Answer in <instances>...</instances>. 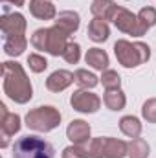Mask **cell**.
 <instances>
[{
  "instance_id": "obj_1",
  "label": "cell",
  "mask_w": 156,
  "mask_h": 158,
  "mask_svg": "<svg viewBox=\"0 0 156 158\" xmlns=\"http://www.w3.org/2000/svg\"><path fill=\"white\" fill-rule=\"evenodd\" d=\"M2 74H4V92L7 94L9 99L20 105L31 99L33 88H31V83L26 76L22 64L15 61H6L2 64Z\"/></svg>"
},
{
  "instance_id": "obj_2",
  "label": "cell",
  "mask_w": 156,
  "mask_h": 158,
  "mask_svg": "<svg viewBox=\"0 0 156 158\" xmlns=\"http://www.w3.org/2000/svg\"><path fill=\"white\" fill-rule=\"evenodd\" d=\"M0 28L4 33V52L11 57L24 53L26 40V19L22 13H6L0 19Z\"/></svg>"
},
{
  "instance_id": "obj_3",
  "label": "cell",
  "mask_w": 156,
  "mask_h": 158,
  "mask_svg": "<svg viewBox=\"0 0 156 158\" xmlns=\"http://www.w3.org/2000/svg\"><path fill=\"white\" fill-rule=\"evenodd\" d=\"M129 143L110 136H99L84 143V158H125Z\"/></svg>"
},
{
  "instance_id": "obj_4",
  "label": "cell",
  "mask_w": 156,
  "mask_h": 158,
  "mask_svg": "<svg viewBox=\"0 0 156 158\" xmlns=\"http://www.w3.org/2000/svg\"><path fill=\"white\" fill-rule=\"evenodd\" d=\"M114 53L121 66L125 68H136L149 61L151 57V48L145 42H130V40H117L114 44Z\"/></svg>"
},
{
  "instance_id": "obj_5",
  "label": "cell",
  "mask_w": 156,
  "mask_h": 158,
  "mask_svg": "<svg viewBox=\"0 0 156 158\" xmlns=\"http://www.w3.org/2000/svg\"><path fill=\"white\" fill-rule=\"evenodd\" d=\"M53 145L39 136H22L13 145V158H53Z\"/></svg>"
},
{
  "instance_id": "obj_6",
  "label": "cell",
  "mask_w": 156,
  "mask_h": 158,
  "mask_svg": "<svg viewBox=\"0 0 156 158\" xmlns=\"http://www.w3.org/2000/svg\"><path fill=\"white\" fill-rule=\"evenodd\" d=\"M61 123V112L55 107L44 105L30 110L26 114V125L37 132H50Z\"/></svg>"
},
{
  "instance_id": "obj_7",
  "label": "cell",
  "mask_w": 156,
  "mask_h": 158,
  "mask_svg": "<svg viewBox=\"0 0 156 158\" xmlns=\"http://www.w3.org/2000/svg\"><path fill=\"white\" fill-rule=\"evenodd\" d=\"M110 20L114 22V26H116L119 31H123V33H127V35L142 37V35L147 33V30H145V28L140 24V20H138V15L130 13V11L125 9V7H119V6H117Z\"/></svg>"
},
{
  "instance_id": "obj_8",
  "label": "cell",
  "mask_w": 156,
  "mask_h": 158,
  "mask_svg": "<svg viewBox=\"0 0 156 158\" xmlns=\"http://www.w3.org/2000/svg\"><path fill=\"white\" fill-rule=\"evenodd\" d=\"M0 131H2V147H7L9 138L20 131V116L7 112V107L0 103Z\"/></svg>"
},
{
  "instance_id": "obj_9",
  "label": "cell",
  "mask_w": 156,
  "mask_h": 158,
  "mask_svg": "<svg viewBox=\"0 0 156 158\" xmlns=\"http://www.w3.org/2000/svg\"><path fill=\"white\" fill-rule=\"evenodd\" d=\"M70 103H72V107L79 110V112H84V114H92V112H97L99 110V107H101V99L96 96V94H92V92H88V90H76L74 94H72V98H70Z\"/></svg>"
},
{
  "instance_id": "obj_10",
  "label": "cell",
  "mask_w": 156,
  "mask_h": 158,
  "mask_svg": "<svg viewBox=\"0 0 156 158\" xmlns=\"http://www.w3.org/2000/svg\"><path fill=\"white\" fill-rule=\"evenodd\" d=\"M68 37H70V33H66L63 28L53 24L51 28H48V50L46 52L55 57L63 55L68 46Z\"/></svg>"
},
{
  "instance_id": "obj_11",
  "label": "cell",
  "mask_w": 156,
  "mask_h": 158,
  "mask_svg": "<svg viewBox=\"0 0 156 158\" xmlns=\"http://www.w3.org/2000/svg\"><path fill=\"white\" fill-rule=\"evenodd\" d=\"M76 81V74L68 70H55L50 77L46 79V88L50 92H63Z\"/></svg>"
},
{
  "instance_id": "obj_12",
  "label": "cell",
  "mask_w": 156,
  "mask_h": 158,
  "mask_svg": "<svg viewBox=\"0 0 156 158\" xmlns=\"http://www.w3.org/2000/svg\"><path fill=\"white\" fill-rule=\"evenodd\" d=\"M66 136L72 140V143H77V145L88 143V140H90V125L84 119H74L66 129Z\"/></svg>"
},
{
  "instance_id": "obj_13",
  "label": "cell",
  "mask_w": 156,
  "mask_h": 158,
  "mask_svg": "<svg viewBox=\"0 0 156 158\" xmlns=\"http://www.w3.org/2000/svg\"><path fill=\"white\" fill-rule=\"evenodd\" d=\"M30 13L40 20H51L57 17V9L50 0H30Z\"/></svg>"
},
{
  "instance_id": "obj_14",
  "label": "cell",
  "mask_w": 156,
  "mask_h": 158,
  "mask_svg": "<svg viewBox=\"0 0 156 158\" xmlns=\"http://www.w3.org/2000/svg\"><path fill=\"white\" fill-rule=\"evenodd\" d=\"M79 22H81V19H79V13L76 11H61L57 17H55V26H59V28H63L66 33H74V31H77L79 28Z\"/></svg>"
},
{
  "instance_id": "obj_15",
  "label": "cell",
  "mask_w": 156,
  "mask_h": 158,
  "mask_svg": "<svg viewBox=\"0 0 156 158\" xmlns=\"http://www.w3.org/2000/svg\"><path fill=\"white\" fill-rule=\"evenodd\" d=\"M109 35H110V28H109L107 20L94 17V20H90V24H88V37L94 42H105L109 39Z\"/></svg>"
},
{
  "instance_id": "obj_16",
  "label": "cell",
  "mask_w": 156,
  "mask_h": 158,
  "mask_svg": "<svg viewBox=\"0 0 156 158\" xmlns=\"http://www.w3.org/2000/svg\"><path fill=\"white\" fill-rule=\"evenodd\" d=\"M84 61H86V64H90L92 68L101 70V72H105L109 66V55L101 48H90L84 55Z\"/></svg>"
},
{
  "instance_id": "obj_17",
  "label": "cell",
  "mask_w": 156,
  "mask_h": 158,
  "mask_svg": "<svg viewBox=\"0 0 156 158\" xmlns=\"http://www.w3.org/2000/svg\"><path fill=\"white\" fill-rule=\"evenodd\" d=\"M116 4L112 2V0H94V4H92V15L96 17V19H103V20H110L112 19V15H114V11H116Z\"/></svg>"
},
{
  "instance_id": "obj_18",
  "label": "cell",
  "mask_w": 156,
  "mask_h": 158,
  "mask_svg": "<svg viewBox=\"0 0 156 158\" xmlns=\"http://www.w3.org/2000/svg\"><path fill=\"white\" fill-rule=\"evenodd\" d=\"M119 129H121V132L125 136H129L132 140L142 134V123L136 116H123L119 119Z\"/></svg>"
},
{
  "instance_id": "obj_19",
  "label": "cell",
  "mask_w": 156,
  "mask_h": 158,
  "mask_svg": "<svg viewBox=\"0 0 156 158\" xmlns=\"http://www.w3.org/2000/svg\"><path fill=\"white\" fill-rule=\"evenodd\" d=\"M103 101H105V105H107L110 110H121V109L125 107V103H127V98H125V94L121 92V88H110V90L105 92Z\"/></svg>"
},
{
  "instance_id": "obj_20",
  "label": "cell",
  "mask_w": 156,
  "mask_h": 158,
  "mask_svg": "<svg viewBox=\"0 0 156 158\" xmlns=\"http://www.w3.org/2000/svg\"><path fill=\"white\" fill-rule=\"evenodd\" d=\"M129 158H147L149 156V143L143 138H134L129 143Z\"/></svg>"
},
{
  "instance_id": "obj_21",
  "label": "cell",
  "mask_w": 156,
  "mask_h": 158,
  "mask_svg": "<svg viewBox=\"0 0 156 158\" xmlns=\"http://www.w3.org/2000/svg\"><path fill=\"white\" fill-rule=\"evenodd\" d=\"M76 83H77L81 88H86V90H88V88H94V86L99 83V79L96 77L92 72H88V70H83V68H81V70L76 72Z\"/></svg>"
},
{
  "instance_id": "obj_22",
  "label": "cell",
  "mask_w": 156,
  "mask_h": 158,
  "mask_svg": "<svg viewBox=\"0 0 156 158\" xmlns=\"http://www.w3.org/2000/svg\"><path fill=\"white\" fill-rule=\"evenodd\" d=\"M138 20H140V24L145 28V30H149V28H153L156 24V9L154 7H142L140 9V13H138Z\"/></svg>"
},
{
  "instance_id": "obj_23",
  "label": "cell",
  "mask_w": 156,
  "mask_h": 158,
  "mask_svg": "<svg viewBox=\"0 0 156 158\" xmlns=\"http://www.w3.org/2000/svg\"><path fill=\"white\" fill-rule=\"evenodd\" d=\"M31 44H33V48H37L40 52H46L48 50V28L37 30L31 35Z\"/></svg>"
},
{
  "instance_id": "obj_24",
  "label": "cell",
  "mask_w": 156,
  "mask_h": 158,
  "mask_svg": "<svg viewBox=\"0 0 156 158\" xmlns=\"http://www.w3.org/2000/svg\"><path fill=\"white\" fill-rule=\"evenodd\" d=\"M101 83H103V86H105L107 90H110V88H119L121 77H119V74L114 72V70H105L103 76H101Z\"/></svg>"
},
{
  "instance_id": "obj_25",
  "label": "cell",
  "mask_w": 156,
  "mask_h": 158,
  "mask_svg": "<svg viewBox=\"0 0 156 158\" xmlns=\"http://www.w3.org/2000/svg\"><path fill=\"white\" fill-rule=\"evenodd\" d=\"M63 57H64L66 63H70V64H77L79 59H81V48H79L77 42H68V46H66Z\"/></svg>"
},
{
  "instance_id": "obj_26",
  "label": "cell",
  "mask_w": 156,
  "mask_h": 158,
  "mask_svg": "<svg viewBox=\"0 0 156 158\" xmlns=\"http://www.w3.org/2000/svg\"><path fill=\"white\" fill-rule=\"evenodd\" d=\"M28 64H30V68H31L35 74H40V72H44V70L48 68V61H46L42 55H37V53H31V55L28 57Z\"/></svg>"
},
{
  "instance_id": "obj_27",
  "label": "cell",
  "mask_w": 156,
  "mask_h": 158,
  "mask_svg": "<svg viewBox=\"0 0 156 158\" xmlns=\"http://www.w3.org/2000/svg\"><path fill=\"white\" fill-rule=\"evenodd\" d=\"M142 114L149 123H156V98H151L143 103L142 107Z\"/></svg>"
},
{
  "instance_id": "obj_28",
  "label": "cell",
  "mask_w": 156,
  "mask_h": 158,
  "mask_svg": "<svg viewBox=\"0 0 156 158\" xmlns=\"http://www.w3.org/2000/svg\"><path fill=\"white\" fill-rule=\"evenodd\" d=\"M63 158H84V143L83 145H68L63 149Z\"/></svg>"
},
{
  "instance_id": "obj_29",
  "label": "cell",
  "mask_w": 156,
  "mask_h": 158,
  "mask_svg": "<svg viewBox=\"0 0 156 158\" xmlns=\"http://www.w3.org/2000/svg\"><path fill=\"white\" fill-rule=\"evenodd\" d=\"M2 2H9L13 6H24V0H2Z\"/></svg>"
}]
</instances>
